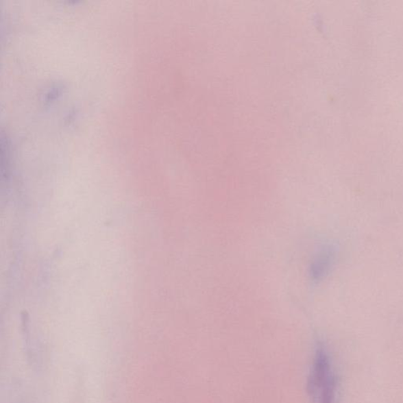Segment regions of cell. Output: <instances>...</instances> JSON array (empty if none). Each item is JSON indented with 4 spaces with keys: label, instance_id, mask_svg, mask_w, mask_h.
Here are the masks:
<instances>
[{
    "label": "cell",
    "instance_id": "obj_2",
    "mask_svg": "<svg viewBox=\"0 0 403 403\" xmlns=\"http://www.w3.org/2000/svg\"><path fill=\"white\" fill-rule=\"evenodd\" d=\"M337 253L332 246H326L321 249L313 258L310 267V276L315 282L326 278L330 273L337 261Z\"/></svg>",
    "mask_w": 403,
    "mask_h": 403
},
{
    "label": "cell",
    "instance_id": "obj_1",
    "mask_svg": "<svg viewBox=\"0 0 403 403\" xmlns=\"http://www.w3.org/2000/svg\"><path fill=\"white\" fill-rule=\"evenodd\" d=\"M310 403H341V382L326 343L317 341L307 382Z\"/></svg>",
    "mask_w": 403,
    "mask_h": 403
}]
</instances>
